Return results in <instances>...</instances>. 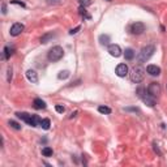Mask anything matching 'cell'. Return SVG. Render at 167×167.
<instances>
[{"instance_id":"26","label":"cell","mask_w":167,"mask_h":167,"mask_svg":"<svg viewBox=\"0 0 167 167\" xmlns=\"http://www.w3.org/2000/svg\"><path fill=\"white\" fill-rule=\"evenodd\" d=\"M145 91H146V90H145L144 88H139V89H137V97L141 98V97H142V94H144Z\"/></svg>"},{"instance_id":"23","label":"cell","mask_w":167,"mask_h":167,"mask_svg":"<svg viewBox=\"0 0 167 167\" xmlns=\"http://www.w3.org/2000/svg\"><path fill=\"white\" fill-rule=\"evenodd\" d=\"M9 125H11L13 129H16V130H20V129H21V125L18 124L17 121H14V120H9Z\"/></svg>"},{"instance_id":"20","label":"cell","mask_w":167,"mask_h":167,"mask_svg":"<svg viewBox=\"0 0 167 167\" xmlns=\"http://www.w3.org/2000/svg\"><path fill=\"white\" fill-rule=\"evenodd\" d=\"M98 111L101 112V114H111V108L110 107H107V106H99L98 107Z\"/></svg>"},{"instance_id":"25","label":"cell","mask_w":167,"mask_h":167,"mask_svg":"<svg viewBox=\"0 0 167 167\" xmlns=\"http://www.w3.org/2000/svg\"><path fill=\"white\" fill-rule=\"evenodd\" d=\"M80 13H81V14H82V16H85L86 18H90V14H88V13H86L85 8H82V7H81V8H80Z\"/></svg>"},{"instance_id":"9","label":"cell","mask_w":167,"mask_h":167,"mask_svg":"<svg viewBox=\"0 0 167 167\" xmlns=\"http://www.w3.org/2000/svg\"><path fill=\"white\" fill-rule=\"evenodd\" d=\"M115 73L118 75L119 77H125L128 75V67H127V64H124V63L119 64L118 67H116V69H115Z\"/></svg>"},{"instance_id":"11","label":"cell","mask_w":167,"mask_h":167,"mask_svg":"<svg viewBox=\"0 0 167 167\" xmlns=\"http://www.w3.org/2000/svg\"><path fill=\"white\" fill-rule=\"evenodd\" d=\"M26 78L30 82H33V84H37L38 82V75H37V72L33 71V69H29L26 72Z\"/></svg>"},{"instance_id":"15","label":"cell","mask_w":167,"mask_h":167,"mask_svg":"<svg viewBox=\"0 0 167 167\" xmlns=\"http://www.w3.org/2000/svg\"><path fill=\"white\" fill-rule=\"evenodd\" d=\"M99 42H101L102 46H107L108 43H110V35H107V34L99 35Z\"/></svg>"},{"instance_id":"29","label":"cell","mask_w":167,"mask_h":167,"mask_svg":"<svg viewBox=\"0 0 167 167\" xmlns=\"http://www.w3.org/2000/svg\"><path fill=\"white\" fill-rule=\"evenodd\" d=\"M11 3H12V4H17V5H21V7H25V4H24L22 2H17V0H12Z\"/></svg>"},{"instance_id":"27","label":"cell","mask_w":167,"mask_h":167,"mask_svg":"<svg viewBox=\"0 0 167 167\" xmlns=\"http://www.w3.org/2000/svg\"><path fill=\"white\" fill-rule=\"evenodd\" d=\"M80 29H81V26H77V27H75V29H72V30L69 32V34H72V35H73V34L78 33V32H80Z\"/></svg>"},{"instance_id":"30","label":"cell","mask_w":167,"mask_h":167,"mask_svg":"<svg viewBox=\"0 0 167 167\" xmlns=\"http://www.w3.org/2000/svg\"><path fill=\"white\" fill-rule=\"evenodd\" d=\"M154 150H155V153H158L159 155H161V154H162V153H161V151H159V149H158V146H157V145H155V144H154Z\"/></svg>"},{"instance_id":"31","label":"cell","mask_w":167,"mask_h":167,"mask_svg":"<svg viewBox=\"0 0 167 167\" xmlns=\"http://www.w3.org/2000/svg\"><path fill=\"white\" fill-rule=\"evenodd\" d=\"M3 13H4V14L7 13V7H5V4H4V3H3Z\"/></svg>"},{"instance_id":"16","label":"cell","mask_w":167,"mask_h":167,"mask_svg":"<svg viewBox=\"0 0 167 167\" xmlns=\"http://www.w3.org/2000/svg\"><path fill=\"white\" fill-rule=\"evenodd\" d=\"M124 57H125V60H132L135 57V51L132 48H127L124 52Z\"/></svg>"},{"instance_id":"13","label":"cell","mask_w":167,"mask_h":167,"mask_svg":"<svg viewBox=\"0 0 167 167\" xmlns=\"http://www.w3.org/2000/svg\"><path fill=\"white\" fill-rule=\"evenodd\" d=\"M16 115H17V118H20L21 120H24L26 124H29V123H30V120H32V115L27 114V112H17Z\"/></svg>"},{"instance_id":"8","label":"cell","mask_w":167,"mask_h":167,"mask_svg":"<svg viewBox=\"0 0 167 167\" xmlns=\"http://www.w3.org/2000/svg\"><path fill=\"white\" fill-rule=\"evenodd\" d=\"M107 51H108V54H110L111 56H114V57H119L120 55H121V48H120V46L119 45H108V48H107Z\"/></svg>"},{"instance_id":"19","label":"cell","mask_w":167,"mask_h":167,"mask_svg":"<svg viewBox=\"0 0 167 167\" xmlns=\"http://www.w3.org/2000/svg\"><path fill=\"white\" fill-rule=\"evenodd\" d=\"M50 125H51V121H50V119H42V123H41V127L43 129H50Z\"/></svg>"},{"instance_id":"17","label":"cell","mask_w":167,"mask_h":167,"mask_svg":"<svg viewBox=\"0 0 167 167\" xmlns=\"http://www.w3.org/2000/svg\"><path fill=\"white\" fill-rule=\"evenodd\" d=\"M54 154V150L50 148V146H45L42 149V155L43 157H51Z\"/></svg>"},{"instance_id":"14","label":"cell","mask_w":167,"mask_h":167,"mask_svg":"<svg viewBox=\"0 0 167 167\" xmlns=\"http://www.w3.org/2000/svg\"><path fill=\"white\" fill-rule=\"evenodd\" d=\"M41 123H42V119L38 115H32V120H30V123H29V125L38 127V125H41Z\"/></svg>"},{"instance_id":"18","label":"cell","mask_w":167,"mask_h":167,"mask_svg":"<svg viewBox=\"0 0 167 167\" xmlns=\"http://www.w3.org/2000/svg\"><path fill=\"white\" fill-rule=\"evenodd\" d=\"M54 33H48V34H45V35H43V37L41 38V42L42 43H47L50 39H51V38H54Z\"/></svg>"},{"instance_id":"2","label":"cell","mask_w":167,"mask_h":167,"mask_svg":"<svg viewBox=\"0 0 167 167\" xmlns=\"http://www.w3.org/2000/svg\"><path fill=\"white\" fill-rule=\"evenodd\" d=\"M145 72L146 71H145L141 65H136V67H133L132 71H130V73H129L130 81L135 82V84H140L145 78Z\"/></svg>"},{"instance_id":"5","label":"cell","mask_w":167,"mask_h":167,"mask_svg":"<svg viewBox=\"0 0 167 167\" xmlns=\"http://www.w3.org/2000/svg\"><path fill=\"white\" fill-rule=\"evenodd\" d=\"M129 32L135 35H140L145 32V25L142 22H135L129 26Z\"/></svg>"},{"instance_id":"4","label":"cell","mask_w":167,"mask_h":167,"mask_svg":"<svg viewBox=\"0 0 167 167\" xmlns=\"http://www.w3.org/2000/svg\"><path fill=\"white\" fill-rule=\"evenodd\" d=\"M148 93L150 94L151 97H158L161 94V85L158 82H150L149 86H148Z\"/></svg>"},{"instance_id":"1","label":"cell","mask_w":167,"mask_h":167,"mask_svg":"<svg viewBox=\"0 0 167 167\" xmlns=\"http://www.w3.org/2000/svg\"><path fill=\"white\" fill-rule=\"evenodd\" d=\"M155 52V47L154 46H145L141 48V51L139 52V55H137V61L139 63H145V61H148L151 56L154 55Z\"/></svg>"},{"instance_id":"32","label":"cell","mask_w":167,"mask_h":167,"mask_svg":"<svg viewBox=\"0 0 167 167\" xmlns=\"http://www.w3.org/2000/svg\"><path fill=\"white\" fill-rule=\"evenodd\" d=\"M107 2H111V0H107Z\"/></svg>"},{"instance_id":"10","label":"cell","mask_w":167,"mask_h":167,"mask_svg":"<svg viewBox=\"0 0 167 167\" xmlns=\"http://www.w3.org/2000/svg\"><path fill=\"white\" fill-rule=\"evenodd\" d=\"M146 72L150 75V76H159L161 75V68L158 65H154V64H149L146 67Z\"/></svg>"},{"instance_id":"22","label":"cell","mask_w":167,"mask_h":167,"mask_svg":"<svg viewBox=\"0 0 167 167\" xmlns=\"http://www.w3.org/2000/svg\"><path fill=\"white\" fill-rule=\"evenodd\" d=\"M69 77V72L68 71H61L59 75H57V78L59 80H65V78H68Z\"/></svg>"},{"instance_id":"6","label":"cell","mask_w":167,"mask_h":167,"mask_svg":"<svg viewBox=\"0 0 167 167\" xmlns=\"http://www.w3.org/2000/svg\"><path fill=\"white\" fill-rule=\"evenodd\" d=\"M24 29H25V26L22 25V24H20V22H16V24H13L12 25V27H11V35L12 37H17V35H20L21 33L24 32Z\"/></svg>"},{"instance_id":"28","label":"cell","mask_w":167,"mask_h":167,"mask_svg":"<svg viewBox=\"0 0 167 167\" xmlns=\"http://www.w3.org/2000/svg\"><path fill=\"white\" fill-rule=\"evenodd\" d=\"M7 80H8V82H11V80H12V67L8 68V77H7Z\"/></svg>"},{"instance_id":"24","label":"cell","mask_w":167,"mask_h":167,"mask_svg":"<svg viewBox=\"0 0 167 167\" xmlns=\"http://www.w3.org/2000/svg\"><path fill=\"white\" fill-rule=\"evenodd\" d=\"M55 110L59 112V114H63V112L65 111V108H64L63 106H60V105H56V106H55Z\"/></svg>"},{"instance_id":"7","label":"cell","mask_w":167,"mask_h":167,"mask_svg":"<svg viewBox=\"0 0 167 167\" xmlns=\"http://www.w3.org/2000/svg\"><path fill=\"white\" fill-rule=\"evenodd\" d=\"M140 99H142V102H144V103H146L149 107H154V106H155V98H154V97H151L150 94L148 93V90L142 94V97H141Z\"/></svg>"},{"instance_id":"21","label":"cell","mask_w":167,"mask_h":167,"mask_svg":"<svg viewBox=\"0 0 167 167\" xmlns=\"http://www.w3.org/2000/svg\"><path fill=\"white\" fill-rule=\"evenodd\" d=\"M13 54V48H9V47H4V59H9L11 55Z\"/></svg>"},{"instance_id":"3","label":"cell","mask_w":167,"mask_h":167,"mask_svg":"<svg viewBox=\"0 0 167 167\" xmlns=\"http://www.w3.org/2000/svg\"><path fill=\"white\" fill-rule=\"evenodd\" d=\"M63 56H64V50H63L61 46H54V47L48 51V54H47L48 60L52 61V63L59 61Z\"/></svg>"},{"instance_id":"12","label":"cell","mask_w":167,"mask_h":167,"mask_svg":"<svg viewBox=\"0 0 167 167\" xmlns=\"http://www.w3.org/2000/svg\"><path fill=\"white\" fill-rule=\"evenodd\" d=\"M33 106H34V108H37V110H45L46 108L45 101H42L41 98H35L33 102Z\"/></svg>"}]
</instances>
